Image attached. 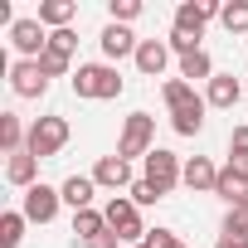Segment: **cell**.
<instances>
[{
    "instance_id": "cell-11",
    "label": "cell",
    "mask_w": 248,
    "mask_h": 248,
    "mask_svg": "<svg viewBox=\"0 0 248 248\" xmlns=\"http://www.w3.org/2000/svg\"><path fill=\"white\" fill-rule=\"evenodd\" d=\"M10 88H15V97H44L49 78L34 59H20V63H10Z\"/></svg>"
},
{
    "instance_id": "cell-24",
    "label": "cell",
    "mask_w": 248,
    "mask_h": 248,
    "mask_svg": "<svg viewBox=\"0 0 248 248\" xmlns=\"http://www.w3.org/2000/svg\"><path fill=\"white\" fill-rule=\"evenodd\" d=\"M73 233L88 243V238H97V233H107V214H97V209H78L73 214Z\"/></svg>"
},
{
    "instance_id": "cell-10",
    "label": "cell",
    "mask_w": 248,
    "mask_h": 248,
    "mask_svg": "<svg viewBox=\"0 0 248 248\" xmlns=\"http://www.w3.org/2000/svg\"><path fill=\"white\" fill-rule=\"evenodd\" d=\"M93 180H97V190H112V195L137 185V180H132V161H122L117 151H112V156H102V161L93 166Z\"/></svg>"
},
{
    "instance_id": "cell-17",
    "label": "cell",
    "mask_w": 248,
    "mask_h": 248,
    "mask_svg": "<svg viewBox=\"0 0 248 248\" xmlns=\"http://www.w3.org/2000/svg\"><path fill=\"white\" fill-rule=\"evenodd\" d=\"M73 15H78L73 0H39V25H44L49 34H54V30H68Z\"/></svg>"
},
{
    "instance_id": "cell-32",
    "label": "cell",
    "mask_w": 248,
    "mask_h": 248,
    "mask_svg": "<svg viewBox=\"0 0 248 248\" xmlns=\"http://www.w3.org/2000/svg\"><path fill=\"white\" fill-rule=\"evenodd\" d=\"M146 248H180V238H175V229H151Z\"/></svg>"
},
{
    "instance_id": "cell-26",
    "label": "cell",
    "mask_w": 248,
    "mask_h": 248,
    "mask_svg": "<svg viewBox=\"0 0 248 248\" xmlns=\"http://www.w3.org/2000/svg\"><path fill=\"white\" fill-rule=\"evenodd\" d=\"M219 25H224L229 34H248V0H229L224 15H219Z\"/></svg>"
},
{
    "instance_id": "cell-15",
    "label": "cell",
    "mask_w": 248,
    "mask_h": 248,
    "mask_svg": "<svg viewBox=\"0 0 248 248\" xmlns=\"http://www.w3.org/2000/svg\"><path fill=\"white\" fill-rule=\"evenodd\" d=\"M59 195H63V204L78 214V209H93V195H97V180L93 175H68L63 185H59Z\"/></svg>"
},
{
    "instance_id": "cell-5",
    "label": "cell",
    "mask_w": 248,
    "mask_h": 248,
    "mask_svg": "<svg viewBox=\"0 0 248 248\" xmlns=\"http://www.w3.org/2000/svg\"><path fill=\"white\" fill-rule=\"evenodd\" d=\"M141 180H151V185H156L161 195H170V190H175V185L185 180V166H180V156H175V151L156 146V151L146 156V175H141Z\"/></svg>"
},
{
    "instance_id": "cell-9",
    "label": "cell",
    "mask_w": 248,
    "mask_h": 248,
    "mask_svg": "<svg viewBox=\"0 0 248 248\" xmlns=\"http://www.w3.org/2000/svg\"><path fill=\"white\" fill-rule=\"evenodd\" d=\"M97 44H102V63H117V59H137V49H141V39L132 34V25H107V30L97 34Z\"/></svg>"
},
{
    "instance_id": "cell-13",
    "label": "cell",
    "mask_w": 248,
    "mask_h": 248,
    "mask_svg": "<svg viewBox=\"0 0 248 248\" xmlns=\"http://www.w3.org/2000/svg\"><path fill=\"white\" fill-rule=\"evenodd\" d=\"M166 63H170V44H166V39H141V49H137V68H141L146 78H161Z\"/></svg>"
},
{
    "instance_id": "cell-14",
    "label": "cell",
    "mask_w": 248,
    "mask_h": 248,
    "mask_svg": "<svg viewBox=\"0 0 248 248\" xmlns=\"http://www.w3.org/2000/svg\"><path fill=\"white\" fill-rule=\"evenodd\" d=\"M5 180H10L15 190H34V185H39V156H30V151L10 156V161H5Z\"/></svg>"
},
{
    "instance_id": "cell-2",
    "label": "cell",
    "mask_w": 248,
    "mask_h": 248,
    "mask_svg": "<svg viewBox=\"0 0 248 248\" xmlns=\"http://www.w3.org/2000/svg\"><path fill=\"white\" fill-rule=\"evenodd\" d=\"M151 141H156V117H151V112H132L127 122H122V137H117V156H122V161H137V156L146 161V156L156 151Z\"/></svg>"
},
{
    "instance_id": "cell-18",
    "label": "cell",
    "mask_w": 248,
    "mask_h": 248,
    "mask_svg": "<svg viewBox=\"0 0 248 248\" xmlns=\"http://www.w3.org/2000/svg\"><path fill=\"white\" fill-rule=\"evenodd\" d=\"M204 112H209V102L200 97V102H190V107L170 112V127H175L180 137H200V132H204Z\"/></svg>"
},
{
    "instance_id": "cell-37",
    "label": "cell",
    "mask_w": 248,
    "mask_h": 248,
    "mask_svg": "<svg viewBox=\"0 0 248 248\" xmlns=\"http://www.w3.org/2000/svg\"><path fill=\"white\" fill-rule=\"evenodd\" d=\"M180 248H185V243H180Z\"/></svg>"
},
{
    "instance_id": "cell-8",
    "label": "cell",
    "mask_w": 248,
    "mask_h": 248,
    "mask_svg": "<svg viewBox=\"0 0 248 248\" xmlns=\"http://www.w3.org/2000/svg\"><path fill=\"white\" fill-rule=\"evenodd\" d=\"M10 44L20 49V59H39L49 49V30L39 25V15H25V20L10 25Z\"/></svg>"
},
{
    "instance_id": "cell-23",
    "label": "cell",
    "mask_w": 248,
    "mask_h": 248,
    "mask_svg": "<svg viewBox=\"0 0 248 248\" xmlns=\"http://www.w3.org/2000/svg\"><path fill=\"white\" fill-rule=\"evenodd\" d=\"M25 214L20 209H5V214H0V248H20V238H25Z\"/></svg>"
},
{
    "instance_id": "cell-33",
    "label": "cell",
    "mask_w": 248,
    "mask_h": 248,
    "mask_svg": "<svg viewBox=\"0 0 248 248\" xmlns=\"http://www.w3.org/2000/svg\"><path fill=\"white\" fill-rule=\"evenodd\" d=\"M117 243H122V238H117V233H112V229H107V233H97V238H88V243H83V248H117Z\"/></svg>"
},
{
    "instance_id": "cell-20",
    "label": "cell",
    "mask_w": 248,
    "mask_h": 248,
    "mask_svg": "<svg viewBox=\"0 0 248 248\" xmlns=\"http://www.w3.org/2000/svg\"><path fill=\"white\" fill-rule=\"evenodd\" d=\"M30 141V132L20 127V117L15 112H0V146H5V156H20Z\"/></svg>"
},
{
    "instance_id": "cell-34",
    "label": "cell",
    "mask_w": 248,
    "mask_h": 248,
    "mask_svg": "<svg viewBox=\"0 0 248 248\" xmlns=\"http://www.w3.org/2000/svg\"><path fill=\"white\" fill-rule=\"evenodd\" d=\"M229 170H233V175H243V180H248V156H229Z\"/></svg>"
},
{
    "instance_id": "cell-7",
    "label": "cell",
    "mask_w": 248,
    "mask_h": 248,
    "mask_svg": "<svg viewBox=\"0 0 248 248\" xmlns=\"http://www.w3.org/2000/svg\"><path fill=\"white\" fill-rule=\"evenodd\" d=\"M59 204H63V195L54 190V185H34V190H25L20 195V214L30 219V224H54V214H59Z\"/></svg>"
},
{
    "instance_id": "cell-29",
    "label": "cell",
    "mask_w": 248,
    "mask_h": 248,
    "mask_svg": "<svg viewBox=\"0 0 248 248\" xmlns=\"http://www.w3.org/2000/svg\"><path fill=\"white\" fill-rule=\"evenodd\" d=\"M107 10H112V25H132L141 15V0H112Z\"/></svg>"
},
{
    "instance_id": "cell-6",
    "label": "cell",
    "mask_w": 248,
    "mask_h": 248,
    "mask_svg": "<svg viewBox=\"0 0 248 248\" xmlns=\"http://www.w3.org/2000/svg\"><path fill=\"white\" fill-rule=\"evenodd\" d=\"M219 15H224L219 0H185V5H175V34L200 39V34H204V25H209V20H219Z\"/></svg>"
},
{
    "instance_id": "cell-3",
    "label": "cell",
    "mask_w": 248,
    "mask_h": 248,
    "mask_svg": "<svg viewBox=\"0 0 248 248\" xmlns=\"http://www.w3.org/2000/svg\"><path fill=\"white\" fill-rule=\"evenodd\" d=\"M102 214H107V229H112V233H117L122 243H127V248L146 243V233H151V229H141V209H137V204H132L127 195H112Z\"/></svg>"
},
{
    "instance_id": "cell-1",
    "label": "cell",
    "mask_w": 248,
    "mask_h": 248,
    "mask_svg": "<svg viewBox=\"0 0 248 248\" xmlns=\"http://www.w3.org/2000/svg\"><path fill=\"white\" fill-rule=\"evenodd\" d=\"M122 73H117V63H78V73H73V93L78 97H88V102H112V97H122Z\"/></svg>"
},
{
    "instance_id": "cell-30",
    "label": "cell",
    "mask_w": 248,
    "mask_h": 248,
    "mask_svg": "<svg viewBox=\"0 0 248 248\" xmlns=\"http://www.w3.org/2000/svg\"><path fill=\"white\" fill-rule=\"evenodd\" d=\"M49 49H59V54H68V59H73L78 34H73V30H54V34H49Z\"/></svg>"
},
{
    "instance_id": "cell-25",
    "label": "cell",
    "mask_w": 248,
    "mask_h": 248,
    "mask_svg": "<svg viewBox=\"0 0 248 248\" xmlns=\"http://www.w3.org/2000/svg\"><path fill=\"white\" fill-rule=\"evenodd\" d=\"M219 238H248V204H233V209H224Z\"/></svg>"
},
{
    "instance_id": "cell-36",
    "label": "cell",
    "mask_w": 248,
    "mask_h": 248,
    "mask_svg": "<svg viewBox=\"0 0 248 248\" xmlns=\"http://www.w3.org/2000/svg\"><path fill=\"white\" fill-rule=\"evenodd\" d=\"M137 248H146V243H137Z\"/></svg>"
},
{
    "instance_id": "cell-12",
    "label": "cell",
    "mask_w": 248,
    "mask_h": 248,
    "mask_svg": "<svg viewBox=\"0 0 248 248\" xmlns=\"http://www.w3.org/2000/svg\"><path fill=\"white\" fill-rule=\"evenodd\" d=\"M238 97H243V83H238L233 73H214V78H209V88H204V102H209V107H219V112L238 107Z\"/></svg>"
},
{
    "instance_id": "cell-21",
    "label": "cell",
    "mask_w": 248,
    "mask_h": 248,
    "mask_svg": "<svg viewBox=\"0 0 248 248\" xmlns=\"http://www.w3.org/2000/svg\"><path fill=\"white\" fill-rule=\"evenodd\" d=\"M180 78H185V83H209V78H214V59H209L204 49L185 54V59H180Z\"/></svg>"
},
{
    "instance_id": "cell-4",
    "label": "cell",
    "mask_w": 248,
    "mask_h": 248,
    "mask_svg": "<svg viewBox=\"0 0 248 248\" xmlns=\"http://www.w3.org/2000/svg\"><path fill=\"white\" fill-rule=\"evenodd\" d=\"M63 146H68V117H34V122H30V141H25L30 156L49 161V156H59Z\"/></svg>"
},
{
    "instance_id": "cell-35",
    "label": "cell",
    "mask_w": 248,
    "mask_h": 248,
    "mask_svg": "<svg viewBox=\"0 0 248 248\" xmlns=\"http://www.w3.org/2000/svg\"><path fill=\"white\" fill-rule=\"evenodd\" d=\"M214 248H248V238H219Z\"/></svg>"
},
{
    "instance_id": "cell-16",
    "label": "cell",
    "mask_w": 248,
    "mask_h": 248,
    "mask_svg": "<svg viewBox=\"0 0 248 248\" xmlns=\"http://www.w3.org/2000/svg\"><path fill=\"white\" fill-rule=\"evenodd\" d=\"M180 185H190V190H209V195H214V185H219V166H214L209 156H190Z\"/></svg>"
},
{
    "instance_id": "cell-19",
    "label": "cell",
    "mask_w": 248,
    "mask_h": 248,
    "mask_svg": "<svg viewBox=\"0 0 248 248\" xmlns=\"http://www.w3.org/2000/svg\"><path fill=\"white\" fill-rule=\"evenodd\" d=\"M214 195L233 209V204H248V180L243 175H233L229 166H219V185H214Z\"/></svg>"
},
{
    "instance_id": "cell-31",
    "label": "cell",
    "mask_w": 248,
    "mask_h": 248,
    "mask_svg": "<svg viewBox=\"0 0 248 248\" xmlns=\"http://www.w3.org/2000/svg\"><path fill=\"white\" fill-rule=\"evenodd\" d=\"M229 156H248V122H238L229 132Z\"/></svg>"
},
{
    "instance_id": "cell-22",
    "label": "cell",
    "mask_w": 248,
    "mask_h": 248,
    "mask_svg": "<svg viewBox=\"0 0 248 248\" xmlns=\"http://www.w3.org/2000/svg\"><path fill=\"white\" fill-rule=\"evenodd\" d=\"M161 97H166V107H170V112H180V107H190V102H200V93H195V83H185V78H166V88H161Z\"/></svg>"
},
{
    "instance_id": "cell-27",
    "label": "cell",
    "mask_w": 248,
    "mask_h": 248,
    "mask_svg": "<svg viewBox=\"0 0 248 248\" xmlns=\"http://www.w3.org/2000/svg\"><path fill=\"white\" fill-rule=\"evenodd\" d=\"M34 63H39V68H44V78H63V73H68V63H73V59H68V54H59V49H44V54H39V59H34Z\"/></svg>"
},
{
    "instance_id": "cell-28",
    "label": "cell",
    "mask_w": 248,
    "mask_h": 248,
    "mask_svg": "<svg viewBox=\"0 0 248 248\" xmlns=\"http://www.w3.org/2000/svg\"><path fill=\"white\" fill-rule=\"evenodd\" d=\"M127 200H132L137 209H146V204H156V200H166V195H161V190H156L151 180H137V185L127 190Z\"/></svg>"
}]
</instances>
